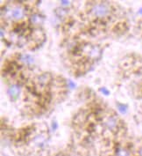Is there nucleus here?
<instances>
[{
	"label": "nucleus",
	"mask_w": 142,
	"mask_h": 156,
	"mask_svg": "<svg viewBox=\"0 0 142 156\" xmlns=\"http://www.w3.org/2000/svg\"><path fill=\"white\" fill-rule=\"evenodd\" d=\"M114 8L108 1H94L89 3L88 15L97 24H106L110 19L112 20Z\"/></svg>",
	"instance_id": "nucleus-1"
},
{
	"label": "nucleus",
	"mask_w": 142,
	"mask_h": 156,
	"mask_svg": "<svg viewBox=\"0 0 142 156\" xmlns=\"http://www.w3.org/2000/svg\"><path fill=\"white\" fill-rule=\"evenodd\" d=\"M19 94V88L18 87V86H11L8 89V95L12 101H15L17 100Z\"/></svg>",
	"instance_id": "nucleus-2"
},
{
	"label": "nucleus",
	"mask_w": 142,
	"mask_h": 156,
	"mask_svg": "<svg viewBox=\"0 0 142 156\" xmlns=\"http://www.w3.org/2000/svg\"><path fill=\"white\" fill-rule=\"evenodd\" d=\"M116 156H131V153L127 148L118 147L116 149Z\"/></svg>",
	"instance_id": "nucleus-3"
},
{
	"label": "nucleus",
	"mask_w": 142,
	"mask_h": 156,
	"mask_svg": "<svg viewBox=\"0 0 142 156\" xmlns=\"http://www.w3.org/2000/svg\"><path fill=\"white\" fill-rule=\"evenodd\" d=\"M138 155L142 156V147L139 149V152H138Z\"/></svg>",
	"instance_id": "nucleus-4"
},
{
	"label": "nucleus",
	"mask_w": 142,
	"mask_h": 156,
	"mask_svg": "<svg viewBox=\"0 0 142 156\" xmlns=\"http://www.w3.org/2000/svg\"><path fill=\"white\" fill-rule=\"evenodd\" d=\"M100 90L101 91H104V92L105 93V94H109L108 90H106V89H105V88H104V87H103V88H101Z\"/></svg>",
	"instance_id": "nucleus-5"
}]
</instances>
